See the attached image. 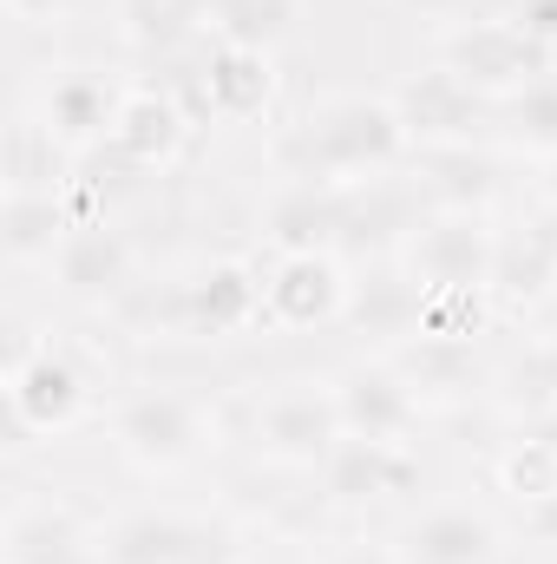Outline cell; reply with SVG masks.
I'll list each match as a JSON object with an SVG mask.
<instances>
[{"label": "cell", "instance_id": "cell-1", "mask_svg": "<svg viewBox=\"0 0 557 564\" xmlns=\"http://www.w3.org/2000/svg\"><path fill=\"white\" fill-rule=\"evenodd\" d=\"M407 151H414V139L401 126V106L368 99V93L321 99L282 144V158L295 164V184H354V177L401 164Z\"/></svg>", "mask_w": 557, "mask_h": 564}, {"label": "cell", "instance_id": "cell-2", "mask_svg": "<svg viewBox=\"0 0 557 564\" xmlns=\"http://www.w3.org/2000/svg\"><path fill=\"white\" fill-rule=\"evenodd\" d=\"M112 440L144 473H177L210 446V414L184 388H144L112 408Z\"/></svg>", "mask_w": 557, "mask_h": 564}, {"label": "cell", "instance_id": "cell-3", "mask_svg": "<svg viewBox=\"0 0 557 564\" xmlns=\"http://www.w3.org/2000/svg\"><path fill=\"white\" fill-rule=\"evenodd\" d=\"M439 66H452L479 99H512V93H525L532 79L551 73V53L505 13V20H466V26H452L446 46H439Z\"/></svg>", "mask_w": 557, "mask_h": 564}, {"label": "cell", "instance_id": "cell-4", "mask_svg": "<svg viewBox=\"0 0 557 564\" xmlns=\"http://www.w3.org/2000/svg\"><path fill=\"white\" fill-rule=\"evenodd\" d=\"M499 230L472 204H439L407 237V276L419 289H492Z\"/></svg>", "mask_w": 557, "mask_h": 564}, {"label": "cell", "instance_id": "cell-5", "mask_svg": "<svg viewBox=\"0 0 557 564\" xmlns=\"http://www.w3.org/2000/svg\"><path fill=\"white\" fill-rule=\"evenodd\" d=\"M92 381L66 348H20L7 361V414L26 433H66L86 421Z\"/></svg>", "mask_w": 557, "mask_h": 564}, {"label": "cell", "instance_id": "cell-6", "mask_svg": "<svg viewBox=\"0 0 557 564\" xmlns=\"http://www.w3.org/2000/svg\"><path fill=\"white\" fill-rule=\"evenodd\" d=\"M341 440H348L341 401H335V388H321V381H288V388H276V394L256 408V446H263V459H276V466H321Z\"/></svg>", "mask_w": 557, "mask_h": 564}, {"label": "cell", "instance_id": "cell-7", "mask_svg": "<svg viewBox=\"0 0 557 564\" xmlns=\"http://www.w3.org/2000/svg\"><path fill=\"white\" fill-rule=\"evenodd\" d=\"M354 282L335 263V250H302V257H276L263 276V315L276 328H321L348 315Z\"/></svg>", "mask_w": 557, "mask_h": 564}, {"label": "cell", "instance_id": "cell-8", "mask_svg": "<svg viewBox=\"0 0 557 564\" xmlns=\"http://www.w3.org/2000/svg\"><path fill=\"white\" fill-rule=\"evenodd\" d=\"M53 276L73 302H119L139 282V250L106 224V217H79L53 257Z\"/></svg>", "mask_w": 557, "mask_h": 564}, {"label": "cell", "instance_id": "cell-9", "mask_svg": "<svg viewBox=\"0 0 557 564\" xmlns=\"http://www.w3.org/2000/svg\"><path fill=\"white\" fill-rule=\"evenodd\" d=\"M335 401H341V426H348L354 440H394V446H407V433L419 426V408H426L394 361H361V368H348V375L335 381Z\"/></svg>", "mask_w": 557, "mask_h": 564}, {"label": "cell", "instance_id": "cell-10", "mask_svg": "<svg viewBox=\"0 0 557 564\" xmlns=\"http://www.w3.org/2000/svg\"><path fill=\"white\" fill-rule=\"evenodd\" d=\"M401 126L419 151H446V144H472V126H479V93L452 73V66H426L414 73L401 93Z\"/></svg>", "mask_w": 557, "mask_h": 564}, {"label": "cell", "instance_id": "cell-11", "mask_svg": "<svg viewBox=\"0 0 557 564\" xmlns=\"http://www.w3.org/2000/svg\"><path fill=\"white\" fill-rule=\"evenodd\" d=\"M321 479H328V499L335 506H368V499H387V492H407L419 479L414 453L394 446V440H341L328 459H321Z\"/></svg>", "mask_w": 557, "mask_h": 564}, {"label": "cell", "instance_id": "cell-12", "mask_svg": "<svg viewBox=\"0 0 557 564\" xmlns=\"http://www.w3.org/2000/svg\"><path fill=\"white\" fill-rule=\"evenodd\" d=\"M190 139V119H184V106L171 99V93H157V86H132L125 99H119V126H112V151L132 164V171H151V164H171L177 151Z\"/></svg>", "mask_w": 557, "mask_h": 564}, {"label": "cell", "instance_id": "cell-13", "mask_svg": "<svg viewBox=\"0 0 557 564\" xmlns=\"http://www.w3.org/2000/svg\"><path fill=\"white\" fill-rule=\"evenodd\" d=\"M499 525L472 506H433L401 532V564H492Z\"/></svg>", "mask_w": 557, "mask_h": 564}, {"label": "cell", "instance_id": "cell-14", "mask_svg": "<svg viewBox=\"0 0 557 564\" xmlns=\"http://www.w3.org/2000/svg\"><path fill=\"white\" fill-rule=\"evenodd\" d=\"M263 315V276L250 263H210L197 282H184V328L190 335H237Z\"/></svg>", "mask_w": 557, "mask_h": 564}, {"label": "cell", "instance_id": "cell-15", "mask_svg": "<svg viewBox=\"0 0 557 564\" xmlns=\"http://www.w3.org/2000/svg\"><path fill=\"white\" fill-rule=\"evenodd\" d=\"M197 552H204V539L177 512H125L92 539L99 564H197Z\"/></svg>", "mask_w": 557, "mask_h": 564}, {"label": "cell", "instance_id": "cell-16", "mask_svg": "<svg viewBox=\"0 0 557 564\" xmlns=\"http://www.w3.org/2000/svg\"><path fill=\"white\" fill-rule=\"evenodd\" d=\"M73 224L79 217H73L66 191H7V204H0V250L20 270H33V263L53 270V257H59Z\"/></svg>", "mask_w": 557, "mask_h": 564}, {"label": "cell", "instance_id": "cell-17", "mask_svg": "<svg viewBox=\"0 0 557 564\" xmlns=\"http://www.w3.org/2000/svg\"><path fill=\"white\" fill-rule=\"evenodd\" d=\"M119 99H125V93H112L99 73H59V79L46 86V99H40V119L53 126V139L59 144L92 151V144L112 139V126H119Z\"/></svg>", "mask_w": 557, "mask_h": 564}, {"label": "cell", "instance_id": "cell-18", "mask_svg": "<svg viewBox=\"0 0 557 564\" xmlns=\"http://www.w3.org/2000/svg\"><path fill=\"white\" fill-rule=\"evenodd\" d=\"M276 99V59L263 46H230L217 40L210 66H204V106L217 119H256Z\"/></svg>", "mask_w": 557, "mask_h": 564}, {"label": "cell", "instance_id": "cell-19", "mask_svg": "<svg viewBox=\"0 0 557 564\" xmlns=\"http://www.w3.org/2000/svg\"><path fill=\"white\" fill-rule=\"evenodd\" d=\"M73 164H79V151L53 139V126L40 112H13V126H7V191H66Z\"/></svg>", "mask_w": 557, "mask_h": 564}, {"label": "cell", "instance_id": "cell-20", "mask_svg": "<svg viewBox=\"0 0 557 564\" xmlns=\"http://www.w3.org/2000/svg\"><path fill=\"white\" fill-rule=\"evenodd\" d=\"M341 197L335 184H295L288 197H276L270 210V243L276 257H302V250H335L341 243Z\"/></svg>", "mask_w": 557, "mask_h": 564}, {"label": "cell", "instance_id": "cell-21", "mask_svg": "<svg viewBox=\"0 0 557 564\" xmlns=\"http://www.w3.org/2000/svg\"><path fill=\"white\" fill-rule=\"evenodd\" d=\"M551 282H557V224L518 230V237H499V257H492V295H505V302H538Z\"/></svg>", "mask_w": 557, "mask_h": 564}, {"label": "cell", "instance_id": "cell-22", "mask_svg": "<svg viewBox=\"0 0 557 564\" xmlns=\"http://www.w3.org/2000/svg\"><path fill=\"white\" fill-rule=\"evenodd\" d=\"M394 368L407 375V388H414L419 401H426V394L459 401V394L472 388V375H479V368H472V341H433V335H414Z\"/></svg>", "mask_w": 557, "mask_h": 564}, {"label": "cell", "instance_id": "cell-23", "mask_svg": "<svg viewBox=\"0 0 557 564\" xmlns=\"http://www.w3.org/2000/svg\"><path fill=\"white\" fill-rule=\"evenodd\" d=\"M419 289L414 276H374V282H354L348 295V315L368 322L374 335H414L419 328Z\"/></svg>", "mask_w": 557, "mask_h": 564}, {"label": "cell", "instance_id": "cell-24", "mask_svg": "<svg viewBox=\"0 0 557 564\" xmlns=\"http://www.w3.org/2000/svg\"><path fill=\"white\" fill-rule=\"evenodd\" d=\"M505 139L532 158H545V164L557 158V73L532 79L525 93L505 99Z\"/></svg>", "mask_w": 557, "mask_h": 564}, {"label": "cell", "instance_id": "cell-25", "mask_svg": "<svg viewBox=\"0 0 557 564\" xmlns=\"http://www.w3.org/2000/svg\"><path fill=\"white\" fill-rule=\"evenodd\" d=\"M204 20H210V0H125V33L157 53L184 46Z\"/></svg>", "mask_w": 557, "mask_h": 564}, {"label": "cell", "instance_id": "cell-26", "mask_svg": "<svg viewBox=\"0 0 557 564\" xmlns=\"http://www.w3.org/2000/svg\"><path fill=\"white\" fill-rule=\"evenodd\" d=\"M485 302H492V289H426V295H419V328L414 335L472 341V335L485 328Z\"/></svg>", "mask_w": 557, "mask_h": 564}, {"label": "cell", "instance_id": "cell-27", "mask_svg": "<svg viewBox=\"0 0 557 564\" xmlns=\"http://www.w3.org/2000/svg\"><path fill=\"white\" fill-rule=\"evenodd\" d=\"M557 401V341H532L512 368H505V408L538 421L545 408Z\"/></svg>", "mask_w": 557, "mask_h": 564}, {"label": "cell", "instance_id": "cell-28", "mask_svg": "<svg viewBox=\"0 0 557 564\" xmlns=\"http://www.w3.org/2000/svg\"><path fill=\"white\" fill-rule=\"evenodd\" d=\"M288 20H295V0H223L217 7V33L230 40V46H276L282 33H288Z\"/></svg>", "mask_w": 557, "mask_h": 564}, {"label": "cell", "instance_id": "cell-29", "mask_svg": "<svg viewBox=\"0 0 557 564\" xmlns=\"http://www.w3.org/2000/svg\"><path fill=\"white\" fill-rule=\"evenodd\" d=\"M499 479H505V492H512L518 506L551 499V492H557V440H545V433H525V440L499 459Z\"/></svg>", "mask_w": 557, "mask_h": 564}, {"label": "cell", "instance_id": "cell-30", "mask_svg": "<svg viewBox=\"0 0 557 564\" xmlns=\"http://www.w3.org/2000/svg\"><path fill=\"white\" fill-rule=\"evenodd\" d=\"M512 20H518L545 53H557V0H518V7H512Z\"/></svg>", "mask_w": 557, "mask_h": 564}, {"label": "cell", "instance_id": "cell-31", "mask_svg": "<svg viewBox=\"0 0 557 564\" xmlns=\"http://www.w3.org/2000/svg\"><path fill=\"white\" fill-rule=\"evenodd\" d=\"M321 564H401V552H387V545H368V539H354V545L328 552Z\"/></svg>", "mask_w": 557, "mask_h": 564}, {"label": "cell", "instance_id": "cell-32", "mask_svg": "<svg viewBox=\"0 0 557 564\" xmlns=\"http://www.w3.org/2000/svg\"><path fill=\"white\" fill-rule=\"evenodd\" d=\"M525 525H532V539L557 545V492H551V499H532V506H525Z\"/></svg>", "mask_w": 557, "mask_h": 564}, {"label": "cell", "instance_id": "cell-33", "mask_svg": "<svg viewBox=\"0 0 557 564\" xmlns=\"http://www.w3.org/2000/svg\"><path fill=\"white\" fill-rule=\"evenodd\" d=\"M59 7H66V0H7V13H13V20H53Z\"/></svg>", "mask_w": 557, "mask_h": 564}, {"label": "cell", "instance_id": "cell-34", "mask_svg": "<svg viewBox=\"0 0 557 564\" xmlns=\"http://www.w3.org/2000/svg\"><path fill=\"white\" fill-rule=\"evenodd\" d=\"M401 7H414V13H459L466 0H401Z\"/></svg>", "mask_w": 557, "mask_h": 564}, {"label": "cell", "instance_id": "cell-35", "mask_svg": "<svg viewBox=\"0 0 557 564\" xmlns=\"http://www.w3.org/2000/svg\"><path fill=\"white\" fill-rule=\"evenodd\" d=\"M532 433H545V440H557V401L545 408V414H538V421H532Z\"/></svg>", "mask_w": 557, "mask_h": 564}, {"label": "cell", "instance_id": "cell-36", "mask_svg": "<svg viewBox=\"0 0 557 564\" xmlns=\"http://www.w3.org/2000/svg\"><path fill=\"white\" fill-rule=\"evenodd\" d=\"M545 197H551V217H557V158L545 164Z\"/></svg>", "mask_w": 557, "mask_h": 564}]
</instances>
